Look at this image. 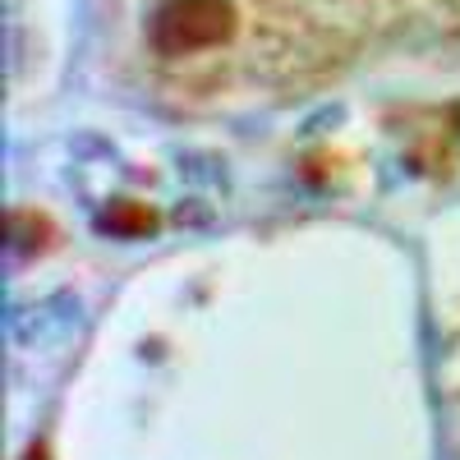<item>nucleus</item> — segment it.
I'll return each instance as SVG.
<instances>
[{
    "label": "nucleus",
    "mask_w": 460,
    "mask_h": 460,
    "mask_svg": "<svg viewBox=\"0 0 460 460\" xmlns=\"http://www.w3.org/2000/svg\"><path fill=\"white\" fill-rule=\"evenodd\" d=\"M240 14L230 0H162L147 23V47L162 60H194L235 42Z\"/></svg>",
    "instance_id": "f257e3e1"
},
{
    "label": "nucleus",
    "mask_w": 460,
    "mask_h": 460,
    "mask_svg": "<svg viewBox=\"0 0 460 460\" xmlns=\"http://www.w3.org/2000/svg\"><path fill=\"white\" fill-rule=\"evenodd\" d=\"M28 460H47V456H42V451H32V456H28Z\"/></svg>",
    "instance_id": "f03ea898"
}]
</instances>
